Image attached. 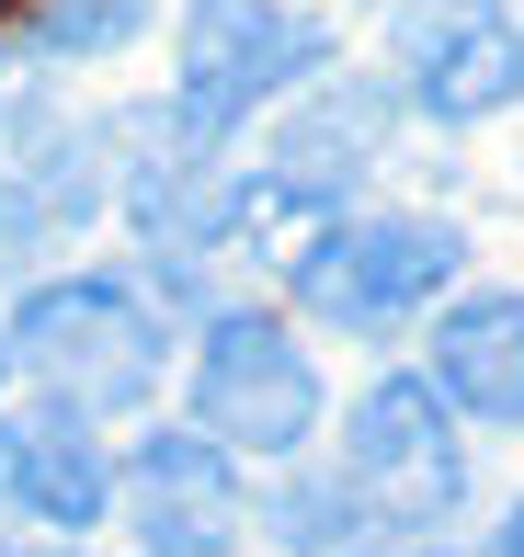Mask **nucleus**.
I'll return each mask as SVG.
<instances>
[{
  "label": "nucleus",
  "mask_w": 524,
  "mask_h": 557,
  "mask_svg": "<svg viewBox=\"0 0 524 557\" xmlns=\"http://www.w3.org/2000/svg\"><path fill=\"white\" fill-rule=\"evenodd\" d=\"M331 69V35L285 0H194L183 12V69H171V137L183 160H206L217 137H240L263 103H285L296 81Z\"/></svg>",
  "instance_id": "obj_1"
},
{
  "label": "nucleus",
  "mask_w": 524,
  "mask_h": 557,
  "mask_svg": "<svg viewBox=\"0 0 524 557\" xmlns=\"http://www.w3.org/2000/svg\"><path fill=\"white\" fill-rule=\"evenodd\" d=\"M12 364L46 375L58 410H148V387H160V319H148L114 273L35 285L23 319H12Z\"/></svg>",
  "instance_id": "obj_2"
},
{
  "label": "nucleus",
  "mask_w": 524,
  "mask_h": 557,
  "mask_svg": "<svg viewBox=\"0 0 524 557\" xmlns=\"http://www.w3.org/2000/svg\"><path fill=\"white\" fill-rule=\"evenodd\" d=\"M467 239L444 216H365V227H319L308 250H296V308L319 319V331L342 342H377L399 331L411 308H434L444 285H456Z\"/></svg>",
  "instance_id": "obj_3"
},
{
  "label": "nucleus",
  "mask_w": 524,
  "mask_h": 557,
  "mask_svg": "<svg viewBox=\"0 0 524 557\" xmlns=\"http://www.w3.org/2000/svg\"><path fill=\"white\" fill-rule=\"evenodd\" d=\"M342 490L365 500V523H399V535H434V523L467 500V455H456V421H444L434 375H388V387L354 398Z\"/></svg>",
  "instance_id": "obj_4"
},
{
  "label": "nucleus",
  "mask_w": 524,
  "mask_h": 557,
  "mask_svg": "<svg viewBox=\"0 0 524 557\" xmlns=\"http://www.w3.org/2000/svg\"><path fill=\"white\" fill-rule=\"evenodd\" d=\"M194 421H206L217 455H296L319 433V375L296 352L285 319L229 308L206 319V352H194Z\"/></svg>",
  "instance_id": "obj_5"
},
{
  "label": "nucleus",
  "mask_w": 524,
  "mask_h": 557,
  "mask_svg": "<svg viewBox=\"0 0 524 557\" xmlns=\"http://www.w3.org/2000/svg\"><path fill=\"white\" fill-rule=\"evenodd\" d=\"M399 81L434 125H479L524 103V23L513 0H411L399 12Z\"/></svg>",
  "instance_id": "obj_6"
},
{
  "label": "nucleus",
  "mask_w": 524,
  "mask_h": 557,
  "mask_svg": "<svg viewBox=\"0 0 524 557\" xmlns=\"http://www.w3.org/2000/svg\"><path fill=\"white\" fill-rule=\"evenodd\" d=\"M240 455H217L206 433H148L126 455V523L137 557H229L240 546Z\"/></svg>",
  "instance_id": "obj_7"
},
{
  "label": "nucleus",
  "mask_w": 524,
  "mask_h": 557,
  "mask_svg": "<svg viewBox=\"0 0 524 557\" xmlns=\"http://www.w3.org/2000/svg\"><path fill=\"white\" fill-rule=\"evenodd\" d=\"M0 500L35 512L58 546H81L92 523L114 512V467H103V444H92V421L58 410V398L12 410V421H0Z\"/></svg>",
  "instance_id": "obj_8"
},
{
  "label": "nucleus",
  "mask_w": 524,
  "mask_h": 557,
  "mask_svg": "<svg viewBox=\"0 0 524 557\" xmlns=\"http://www.w3.org/2000/svg\"><path fill=\"white\" fill-rule=\"evenodd\" d=\"M434 398L524 433V296H456L434 331Z\"/></svg>",
  "instance_id": "obj_9"
},
{
  "label": "nucleus",
  "mask_w": 524,
  "mask_h": 557,
  "mask_svg": "<svg viewBox=\"0 0 524 557\" xmlns=\"http://www.w3.org/2000/svg\"><path fill=\"white\" fill-rule=\"evenodd\" d=\"M377 125H388L377 91H342V103L296 114L285 148H273V183H285L296 206H331V194H354L365 171H377Z\"/></svg>",
  "instance_id": "obj_10"
},
{
  "label": "nucleus",
  "mask_w": 524,
  "mask_h": 557,
  "mask_svg": "<svg viewBox=\"0 0 524 557\" xmlns=\"http://www.w3.org/2000/svg\"><path fill=\"white\" fill-rule=\"evenodd\" d=\"M137 23H148V0H35L23 58H114Z\"/></svg>",
  "instance_id": "obj_11"
},
{
  "label": "nucleus",
  "mask_w": 524,
  "mask_h": 557,
  "mask_svg": "<svg viewBox=\"0 0 524 557\" xmlns=\"http://www.w3.org/2000/svg\"><path fill=\"white\" fill-rule=\"evenodd\" d=\"M273 535H285L296 557H331V546H354V535H365V500L342 490V478H296V490L273 500Z\"/></svg>",
  "instance_id": "obj_12"
},
{
  "label": "nucleus",
  "mask_w": 524,
  "mask_h": 557,
  "mask_svg": "<svg viewBox=\"0 0 524 557\" xmlns=\"http://www.w3.org/2000/svg\"><path fill=\"white\" fill-rule=\"evenodd\" d=\"M0 557H81V546H58V535H0Z\"/></svg>",
  "instance_id": "obj_13"
},
{
  "label": "nucleus",
  "mask_w": 524,
  "mask_h": 557,
  "mask_svg": "<svg viewBox=\"0 0 524 557\" xmlns=\"http://www.w3.org/2000/svg\"><path fill=\"white\" fill-rule=\"evenodd\" d=\"M490 557H524V500L502 512V535H490Z\"/></svg>",
  "instance_id": "obj_14"
},
{
  "label": "nucleus",
  "mask_w": 524,
  "mask_h": 557,
  "mask_svg": "<svg viewBox=\"0 0 524 557\" xmlns=\"http://www.w3.org/2000/svg\"><path fill=\"white\" fill-rule=\"evenodd\" d=\"M399 557H444V546H399Z\"/></svg>",
  "instance_id": "obj_15"
},
{
  "label": "nucleus",
  "mask_w": 524,
  "mask_h": 557,
  "mask_svg": "<svg viewBox=\"0 0 524 557\" xmlns=\"http://www.w3.org/2000/svg\"><path fill=\"white\" fill-rule=\"evenodd\" d=\"M0 375H12V342H0Z\"/></svg>",
  "instance_id": "obj_16"
}]
</instances>
